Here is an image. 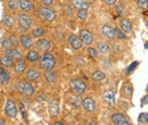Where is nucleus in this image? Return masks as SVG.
<instances>
[{
    "label": "nucleus",
    "mask_w": 148,
    "mask_h": 125,
    "mask_svg": "<svg viewBox=\"0 0 148 125\" xmlns=\"http://www.w3.org/2000/svg\"><path fill=\"white\" fill-rule=\"evenodd\" d=\"M57 61L55 56L50 53H43L40 55V58L38 60V66L41 71H48V70H55Z\"/></svg>",
    "instance_id": "f257e3e1"
},
{
    "label": "nucleus",
    "mask_w": 148,
    "mask_h": 125,
    "mask_svg": "<svg viewBox=\"0 0 148 125\" xmlns=\"http://www.w3.org/2000/svg\"><path fill=\"white\" fill-rule=\"evenodd\" d=\"M15 90L21 96H24L26 98H31L34 96V87L32 85L31 82L26 80H21L15 83Z\"/></svg>",
    "instance_id": "f03ea898"
},
{
    "label": "nucleus",
    "mask_w": 148,
    "mask_h": 125,
    "mask_svg": "<svg viewBox=\"0 0 148 125\" xmlns=\"http://www.w3.org/2000/svg\"><path fill=\"white\" fill-rule=\"evenodd\" d=\"M37 15L41 20H45L47 23H54L56 20V12L47 6H38L37 7Z\"/></svg>",
    "instance_id": "7ed1b4c3"
},
{
    "label": "nucleus",
    "mask_w": 148,
    "mask_h": 125,
    "mask_svg": "<svg viewBox=\"0 0 148 125\" xmlns=\"http://www.w3.org/2000/svg\"><path fill=\"white\" fill-rule=\"evenodd\" d=\"M17 23L19 26V31H27L32 26V17L29 15V13H18L17 14Z\"/></svg>",
    "instance_id": "20e7f679"
},
{
    "label": "nucleus",
    "mask_w": 148,
    "mask_h": 125,
    "mask_svg": "<svg viewBox=\"0 0 148 125\" xmlns=\"http://www.w3.org/2000/svg\"><path fill=\"white\" fill-rule=\"evenodd\" d=\"M70 89L76 96H81L87 90V84L81 79H73L70 81Z\"/></svg>",
    "instance_id": "39448f33"
},
{
    "label": "nucleus",
    "mask_w": 148,
    "mask_h": 125,
    "mask_svg": "<svg viewBox=\"0 0 148 125\" xmlns=\"http://www.w3.org/2000/svg\"><path fill=\"white\" fill-rule=\"evenodd\" d=\"M5 115L8 118H10V120H14V118L17 117V115H18V108H17L15 101L13 99H7L6 105H5Z\"/></svg>",
    "instance_id": "423d86ee"
},
{
    "label": "nucleus",
    "mask_w": 148,
    "mask_h": 125,
    "mask_svg": "<svg viewBox=\"0 0 148 125\" xmlns=\"http://www.w3.org/2000/svg\"><path fill=\"white\" fill-rule=\"evenodd\" d=\"M79 39L81 40L82 44H86V46H91L95 41V38L91 31H89L88 29H82L80 31V34H79Z\"/></svg>",
    "instance_id": "0eeeda50"
},
{
    "label": "nucleus",
    "mask_w": 148,
    "mask_h": 125,
    "mask_svg": "<svg viewBox=\"0 0 148 125\" xmlns=\"http://www.w3.org/2000/svg\"><path fill=\"white\" fill-rule=\"evenodd\" d=\"M36 49H37L39 53H48L50 49H51V42L46 39V38H40L36 42Z\"/></svg>",
    "instance_id": "6e6552de"
},
{
    "label": "nucleus",
    "mask_w": 148,
    "mask_h": 125,
    "mask_svg": "<svg viewBox=\"0 0 148 125\" xmlns=\"http://www.w3.org/2000/svg\"><path fill=\"white\" fill-rule=\"evenodd\" d=\"M33 44H34L33 39H32V36H30V34L24 33V34H22V36H19V46L23 49L29 50V49H31L33 47Z\"/></svg>",
    "instance_id": "1a4fd4ad"
},
{
    "label": "nucleus",
    "mask_w": 148,
    "mask_h": 125,
    "mask_svg": "<svg viewBox=\"0 0 148 125\" xmlns=\"http://www.w3.org/2000/svg\"><path fill=\"white\" fill-rule=\"evenodd\" d=\"M111 121L113 124L115 125H129L130 121L128 120V117H125L123 114L121 113H114L112 114Z\"/></svg>",
    "instance_id": "9d476101"
},
{
    "label": "nucleus",
    "mask_w": 148,
    "mask_h": 125,
    "mask_svg": "<svg viewBox=\"0 0 148 125\" xmlns=\"http://www.w3.org/2000/svg\"><path fill=\"white\" fill-rule=\"evenodd\" d=\"M82 106L84 108V110H86L87 113H89V114H92V113H95V111L97 110V105H96L95 100H93L91 97L84 98V99L82 100Z\"/></svg>",
    "instance_id": "9b49d317"
},
{
    "label": "nucleus",
    "mask_w": 148,
    "mask_h": 125,
    "mask_svg": "<svg viewBox=\"0 0 148 125\" xmlns=\"http://www.w3.org/2000/svg\"><path fill=\"white\" fill-rule=\"evenodd\" d=\"M67 42L71 46V48H73L74 50H81L82 47H83V44H82L81 40L79 39V36L73 34V33L67 36Z\"/></svg>",
    "instance_id": "f8f14e48"
},
{
    "label": "nucleus",
    "mask_w": 148,
    "mask_h": 125,
    "mask_svg": "<svg viewBox=\"0 0 148 125\" xmlns=\"http://www.w3.org/2000/svg\"><path fill=\"white\" fill-rule=\"evenodd\" d=\"M13 68H14V72L16 75H23L27 70V61L23 60V59L16 60L13 65Z\"/></svg>",
    "instance_id": "ddd939ff"
},
{
    "label": "nucleus",
    "mask_w": 148,
    "mask_h": 125,
    "mask_svg": "<svg viewBox=\"0 0 148 125\" xmlns=\"http://www.w3.org/2000/svg\"><path fill=\"white\" fill-rule=\"evenodd\" d=\"M40 71L37 70V68H34V67H31V68H29V70H26V74H25V79H26V81H29V82H36L39 80V77H40Z\"/></svg>",
    "instance_id": "4468645a"
},
{
    "label": "nucleus",
    "mask_w": 148,
    "mask_h": 125,
    "mask_svg": "<svg viewBox=\"0 0 148 125\" xmlns=\"http://www.w3.org/2000/svg\"><path fill=\"white\" fill-rule=\"evenodd\" d=\"M48 110L51 117H57L59 115V102L57 99H51L48 105Z\"/></svg>",
    "instance_id": "2eb2a0df"
},
{
    "label": "nucleus",
    "mask_w": 148,
    "mask_h": 125,
    "mask_svg": "<svg viewBox=\"0 0 148 125\" xmlns=\"http://www.w3.org/2000/svg\"><path fill=\"white\" fill-rule=\"evenodd\" d=\"M39 58H40V53L37 49H29V51L25 55V60L27 63H31V64L38 63Z\"/></svg>",
    "instance_id": "dca6fc26"
},
{
    "label": "nucleus",
    "mask_w": 148,
    "mask_h": 125,
    "mask_svg": "<svg viewBox=\"0 0 148 125\" xmlns=\"http://www.w3.org/2000/svg\"><path fill=\"white\" fill-rule=\"evenodd\" d=\"M43 77L46 80L47 83L49 84H55L58 80V75L54 70H48V71H43Z\"/></svg>",
    "instance_id": "f3484780"
},
{
    "label": "nucleus",
    "mask_w": 148,
    "mask_h": 125,
    "mask_svg": "<svg viewBox=\"0 0 148 125\" xmlns=\"http://www.w3.org/2000/svg\"><path fill=\"white\" fill-rule=\"evenodd\" d=\"M19 8L24 13H31L34 9V5L32 0H18Z\"/></svg>",
    "instance_id": "a211bd4d"
},
{
    "label": "nucleus",
    "mask_w": 148,
    "mask_h": 125,
    "mask_svg": "<svg viewBox=\"0 0 148 125\" xmlns=\"http://www.w3.org/2000/svg\"><path fill=\"white\" fill-rule=\"evenodd\" d=\"M9 82H10V73L8 72V68L0 66V84L7 85Z\"/></svg>",
    "instance_id": "6ab92c4d"
},
{
    "label": "nucleus",
    "mask_w": 148,
    "mask_h": 125,
    "mask_svg": "<svg viewBox=\"0 0 148 125\" xmlns=\"http://www.w3.org/2000/svg\"><path fill=\"white\" fill-rule=\"evenodd\" d=\"M5 55H7L8 57H10V58L14 59V60L23 59V55L21 54V51H19L17 48H14V47H12V48H9V49H6V50H5Z\"/></svg>",
    "instance_id": "aec40b11"
},
{
    "label": "nucleus",
    "mask_w": 148,
    "mask_h": 125,
    "mask_svg": "<svg viewBox=\"0 0 148 125\" xmlns=\"http://www.w3.org/2000/svg\"><path fill=\"white\" fill-rule=\"evenodd\" d=\"M101 33L105 39L113 41L114 40V31H113V27L108 24H105L103 27H101Z\"/></svg>",
    "instance_id": "412c9836"
},
{
    "label": "nucleus",
    "mask_w": 148,
    "mask_h": 125,
    "mask_svg": "<svg viewBox=\"0 0 148 125\" xmlns=\"http://www.w3.org/2000/svg\"><path fill=\"white\" fill-rule=\"evenodd\" d=\"M71 3L75 9H89L90 3L88 0H71Z\"/></svg>",
    "instance_id": "4be33fe9"
},
{
    "label": "nucleus",
    "mask_w": 148,
    "mask_h": 125,
    "mask_svg": "<svg viewBox=\"0 0 148 125\" xmlns=\"http://www.w3.org/2000/svg\"><path fill=\"white\" fill-rule=\"evenodd\" d=\"M15 23H16V20H15V17L13 15H10V14H5L3 15V17H2V24L6 27L13 29L15 26Z\"/></svg>",
    "instance_id": "5701e85b"
},
{
    "label": "nucleus",
    "mask_w": 148,
    "mask_h": 125,
    "mask_svg": "<svg viewBox=\"0 0 148 125\" xmlns=\"http://www.w3.org/2000/svg\"><path fill=\"white\" fill-rule=\"evenodd\" d=\"M14 63H15V60L12 59L10 57H8L7 55H2V56L0 57V66H2V67H5V68H10V67H13Z\"/></svg>",
    "instance_id": "b1692460"
},
{
    "label": "nucleus",
    "mask_w": 148,
    "mask_h": 125,
    "mask_svg": "<svg viewBox=\"0 0 148 125\" xmlns=\"http://www.w3.org/2000/svg\"><path fill=\"white\" fill-rule=\"evenodd\" d=\"M120 29L124 32V33H131L132 32V24L129 19L127 18H122L120 20Z\"/></svg>",
    "instance_id": "393cba45"
},
{
    "label": "nucleus",
    "mask_w": 148,
    "mask_h": 125,
    "mask_svg": "<svg viewBox=\"0 0 148 125\" xmlns=\"http://www.w3.org/2000/svg\"><path fill=\"white\" fill-rule=\"evenodd\" d=\"M97 48H98L97 51L101 55H108L110 54V51H111L110 46H108L106 42H104V41H99V42H97Z\"/></svg>",
    "instance_id": "a878e982"
},
{
    "label": "nucleus",
    "mask_w": 148,
    "mask_h": 125,
    "mask_svg": "<svg viewBox=\"0 0 148 125\" xmlns=\"http://www.w3.org/2000/svg\"><path fill=\"white\" fill-rule=\"evenodd\" d=\"M7 9L13 13H16L19 9L18 0H7Z\"/></svg>",
    "instance_id": "bb28decb"
},
{
    "label": "nucleus",
    "mask_w": 148,
    "mask_h": 125,
    "mask_svg": "<svg viewBox=\"0 0 148 125\" xmlns=\"http://www.w3.org/2000/svg\"><path fill=\"white\" fill-rule=\"evenodd\" d=\"M105 101L108 106H114L115 104V97H114V92L112 90H108L105 92Z\"/></svg>",
    "instance_id": "cd10ccee"
},
{
    "label": "nucleus",
    "mask_w": 148,
    "mask_h": 125,
    "mask_svg": "<svg viewBox=\"0 0 148 125\" xmlns=\"http://www.w3.org/2000/svg\"><path fill=\"white\" fill-rule=\"evenodd\" d=\"M46 34V29L42 27V26H39L36 27L31 31V36L32 38H42V36Z\"/></svg>",
    "instance_id": "c85d7f7f"
},
{
    "label": "nucleus",
    "mask_w": 148,
    "mask_h": 125,
    "mask_svg": "<svg viewBox=\"0 0 148 125\" xmlns=\"http://www.w3.org/2000/svg\"><path fill=\"white\" fill-rule=\"evenodd\" d=\"M105 77H106V74L103 71H96L91 74V79L95 82H100V81L105 80Z\"/></svg>",
    "instance_id": "c756f323"
},
{
    "label": "nucleus",
    "mask_w": 148,
    "mask_h": 125,
    "mask_svg": "<svg viewBox=\"0 0 148 125\" xmlns=\"http://www.w3.org/2000/svg\"><path fill=\"white\" fill-rule=\"evenodd\" d=\"M114 39H119V40H127V33H124L120 27H114Z\"/></svg>",
    "instance_id": "7c9ffc66"
},
{
    "label": "nucleus",
    "mask_w": 148,
    "mask_h": 125,
    "mask_svg": "<svg viewBox=\"0 0 148 125\" xmlns=\"http://www.w3.org/2000/svg\"><path fill=\"white\" fill-rule=\"evenodd\" d=\"M122 92H123V96H125L127 98H131V97H132V93H133V88H132V85H131L130 83H124Z\"/></svg>",
    "instance_id": "2f4dec72"
},
{
    "label": "nucleus",
    "mask_w": 148,
    "mask_h": 125,
    "mask_svg": "<svg viewBox=\"0 0 148 125\" xmlns=\"http://www.w3.org/2000/svg\"><path fill=\"white\" fill-rule=\"evenodd\" d=\"M0 46H1V48L5 49V50L12 48L13 46H12V42H10V40H9V36H3V38H1V39H0Z\"/></svg>",
    "instance_id": "473e14b6"
},
{
    "label": "nucleus",
    "mask_w": 148,
    "mask_h": 125,
    "mask_svg": "<svg viewBox=\"0 0 148 125\" xmlns=\"http://www.w3.org/2000/svg\"><path fill=\"white\" fill-rule=\"evenodd\" d=\"M87 54H88V56L90 58H92V59H97L98 56H99V53L97 51V49L93 48V47H89V46H88V49H87Z\"/></svg>",
    "instance_id": "72a5a7b5"
},
{
    "label": "nucleus",
    "mask_w": 148,
    "mask_h": 125,
    "mask_svg": "<svg viewBox=\"0 0 148 125\" xmlns=\"http://www.w3.org/2000/svg\"><path fill=\"white\" fill-rule=\"evenodd\" d=\"M9 40H10L12 46H13L14 48H17V47L19 46V36H17L16 33L10 34V36H9Z\"/></svg>",
    "instance_id": "f704fd0d"
},
{
    "label": "nucleus",
    "mask_w": 148,
    "mask_h": 125,
    "mask_svg": "<svg viewBox=\"0 0 148 125\" xmlns=\"http://www.w3.org/2000/svg\"><path fill=\"white\" fill-rule=\"evenodd\" d=\"M76 15L80 20H86L88 17V9H77Z\"/></svg>",
    "instance_id": "c9c22d12"
},
{
    "label": "nucleus",
    "mask_w": 148,
    "mask_h": 125,
    "mask_svg": "<svg viewBox=\"0 0 148 125\" xmlns=\"http://www.w3.org/2000/svg\"><path fill=\"white\" fill-rule=\"evenodd\" d=\"M138 123L139 124H147L148 123V113H141L138 116Z\"/></svg>",
    "instance_id": "e433bc0d"
},
{
    "label": "nucleus",
    "mask_w": 148,
    "mask_h": 125,
    "mask_svg": "<svg viewBox=\"0 0 148 125\" xmlns=\"http://www.w3.org/2000/svg\"><path fill=\"white\" fill-rule=\"evenodd\" d=\"M71 104L73 105L74 107H80V106H82V99L80 98V96L74 94V97L71 100Z\"/></svg>",
    "instance_id": "4c0bfd02"
},
{
    "label": "nucleus",
    "mask_w": 148,
    "mask_h": 125,
    "mask_svg": "<svg viewBox=\"0 0 148 125\" xmlns=\"http://www.w3.org/2000/svg\"><path fill=\"white\" fill-rule=\"evenodd\" d=\"M19 110H21V113H22L23 118H24V120H25V122L27 123V122H29V118H27V113H26V108H24V105H23V104H19Z\"/></svg>",
    "instance_id": "58836bf2"
},
{
    "label": "nucleus",
    "mask_w": 148,
    "mask_h": 125,
    "mask_svg": "<svg viewBox=\"0 0 148 125\" xmlns=\"http://www.w3.org/2000/svg\"><path fill=\"white\" fill-rule=\"evenodd\" d=\"M137 5L140 9H147L148 0H137Z\"/></svg>",
    "instance_id": "ea45409f"
},
{
    "label": "nucleus",
    "mask_w": 148,
    "mask_h": 125,
    "mask_svg": "<svg viewBox=\"0 0 148 125\" xmlns=\"http://www.w3.org/2000/svg\"><path fill=\"white\" fill-rule=\"evenodd\" d=\"M38 2L41 5V6H47V7H50L54 5V0H37Z\"/></svg>",
    "instance_id": "a19ab883"
},
{
    "label": "nucleus",
    "mask_w": 148,
    "mask_h": 125,
    "mask_svg": "<svg viewBox=\"0 0 148 125\" xmlns=\"http://www.w3.org/2000/svg\"><path fill=\"white\" fill-rule=\"evenodd\" d=\"M104 2H105V5H107V6H114V5H116V2H117V0H103Z\"/></svg>",
    "instance_id": "79ce46f5"
},
{
    "label": "nucleus",
    "mask_w": 148,
    "mask_h": 125,
    "mask_svg": "<svg viewBox=\"0 0 148 125\" xmlns=\"http://www.w3.org/2000/svg\"><path fill=\"white\" fill-rule=\"evenodd\" d=\"M115 12H116V14H117L119 16H121V15H122V7H121V6H116V7H115Z\"/></svg>",
    "instance_id": "37998d69"
},
{
    "label": "nucleus",
    "mask_w": 148,
    "mask_h": 125,
    "mask_svg": "<svg viewBox=\"0 0 148 125\" xmlns=\"http://www.w3.org/2000/svg\"><path fill=\"white\" fill-rule=\"evenodd\" d=\"M147 101H148V96L146 94V96L143 98V100H141V106H145V105H147Z\"/></svg>",
    "instance_id": "c03bdc74"
},
{
    "label": "nucleus",
    "mask_w": 148,
    "mask_h": 125,
    "mask_svg": "<svg viewBox=\"0 0 148 125\" xmlns=\"http://www.w3.org/2000/svg\"><path fill=\"white\" fill-rule=\"evenodd\" d=\"M46 99H47V96H46V94H43V93H42V94H40V96H39V97L37 98L38 101H41V100H46Z\"/></svg>",
    "instance_id": "a18cd8bd"
},
{
    "label": "nucleus",
    "mask_w": 148,
    "mask_h": 125,
    "mask_svg": "<svg viewBox=\"0 0 148 125\" xmlns=\"http://www.w3.org/2000/svg\"><path fill=\"white\" fill-rule=\"evenodd\" d=\"M3 124H6V121L2 117H0V125H3Z\"/></svg>",
    "instance_id": "49530a36"
},
{
    "label": "nucleus",
    "mask_w": 148,
    "mask_h": 125,
    "mask_svg": "<svg viewBox=\"0 0 148 125\" xmlns=\"http://www.w3.org/2000/svg\"><path fill=\"white\" fill-rule=\"evenodd\" d=\"M53 124L54 125H64L63 122H53Z\"/></svg>",
    "instance_id": "de8ad7c7"
},
{
    "label": "nucleus",
    "mask_w": 148,
    "mask_h": 125,
    "mask_svg": "<svg viewBox=\"0 0 148 125\" xmlns=\"http://www.w3.org/2000/svg\"><path fill=\"white\" fill-rule=\"evenodd\" d=\"M1 105H2V99H1V97H0V107H1Z\"/></svg>",
    "instance_id": "09e8293b"
},
{
    "label": "nucleus",
    "mask_w": 148,
    "mask_h": 125,
    "mask_svg": "<svg viewBox=\"0 0 148 125\" xmlns=\"http://www.w3.org/2000/svg\"><path fill=\"white\" fill-rule=\"evenodd\" d=\"M1 1H6V0H1Z\"/></svg>",
    "instance_id": "8fccbe9b"
}]
</instances>
